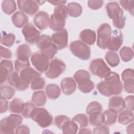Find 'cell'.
I'll use <instances>...</instances> for the list:
<instances>
[{
	"mask_svg": "<svg viewBox=\"0 0 134 134\" xmlns=\"http://www.w3.org/2000/svg\"><path fill=\"white\" fill-rule=\"evenodd\" d=\"M104 2L103 1H100V0H96V1H88L87 2V4L88 7L94 10L98 9L100 8L103 5Z\"/></svg>",
	"mask_w": 134,
	"mask_h": 134,
	"instance_id": "f907efd6",
	"label": "cell"
},
{
	"mask_svg": "<svg viewBox=\"0 0 134 134\" xmlns=\"http://www.w3.org/2000/svg\"><path fill=\"white\" fill-rule=\"evenodd\" d=\"M82 41L87 44L92 45L96 41V32L94 30L86 29L82 30L80 35Z\"/></svg>",
	"mask_w": 134,
	"mask_h": 134,
	"instance_id": "cb8c5ba5",
	"label": "cell"
},
{
	"mask_svg": "<svg viewBox=\"0 0 134 134\" xmlns=\"http://www.w3.org/2000/svg\"><path fill=\"white\" fill-rule=\"evenodd\" d=\"M90 68L93 75L101 79H105L111 73L110 68L106 65L104 61L100 58L93 60L91 63Z\"/></svg>",
	"mask_w": 134,
	"mask_h": 134,
	"instance_id": "8992f818",
	"label": "cell"
},
{
	"mask_svg": "<svg viewBox=\"0 0 134 134\" xmlns=\"http://www.w3.org/2000/svg\"><path fill=\"white\" fill-rule=\"evenodd\" d=\"M34 23L38 29L41 30H44L49 25L50 17L49 14L46 12L40 11L35 16Z\"/></svg>",
	"mask_w": 134,
	"mask_h": 134,
	"instance_id": "2e32d148",
	"label": "cell"
},
{
	"mask_svg": "<svg viewBox=\"0 0 134 134\" xmlns=\"http://www.w3.org/2000/svg\"><path fill=\"white\" fill-rule=\"evenodd\" d=\"M109 130L108 128L104 125L97 126L94 129L93 133H109Z\"/></svg>",
	"mask_w": 134,
	"mask_h": 134,
	"instance_id": "f5cc1de1",
	"label": "cell"
},
{
	"mask_svg": "<svg viewBox=\"0 0 134 134\" xmlns=\"http://www.w3.org/2000/svg\"><path fill=\"white\" fill-rule=\"evenodd\" d=\"M23 121L21 116L17 114H10L8 117L2 119L0 122V133H14V129L19 126Z\"/></svg>",
	"mask_w": 134,
	"mask_h": 134,
	"instance_id": "3957f363",
	"label": "cell"
},
{
	"mask_svg": "<svg viewBox=\"0 0 134 134\" xmlns=\"http://www.w3.org/2000/svg\"><path fill=\"white\" fill-rule=\"evenodd\" d=\"M70 48L72 53L83 60H88L91 56V49L86 43L80 40L72 42Z\"/></svg>",
	"mask_w": 134,
	"mask_h": 134,
	"instance_id": "5b68a950",
	"label": "cell"
},
{
	"mask_svg": "<svg viewBox=\"0 0 134 134\" xmlns=\"http://www.w3.org/2000/svg\"><path fill=\"white\" fill-rule=\"evenodd\" d=\"M65 68L66 65L62 60L55 58L49 62V67L45 74L47 77L54 79L59 77L65 71Z\"/></svg>",
	"mask_w": 134,
	"mask_h": 134,
	"instance_id": "52a82bcc",
	"label": "cell"
},
{
	"mask_svg": "<svg viewBox=\"0 0 134 134\" xmlns=\"http://www.w3.org/2000/svg\"><path fill=\"white\" fill-rule=\"evenodd\" d=\"M105 59L109 65L112 67L117 66L120 62L118 55L114 51L107 52L105 55Z\"/></svg>",
	"mask_w": 134,
	"mask_h": 134,
	"instance_id": "836d02e7",
	"label": "cell"
},
{
	"mask_svg": "<svg viewBox=\"0 0 134 134\" xmlns=\"http://www.w3.org/2000/svg\"><path fill=\"white\" fill-rule=\"evenodd\" d=\"M106 8L107 15L111 19L116 18L121 13H123L122 10L120 8L119 4L116 2H111L107 3Z\"/></svg>",
	"mask_w": 134,
	"mask_h": 134,
	"instance_id": "7402d4cb",
	"label": "cell"
},
{
	"mask_svg": "<svg viewBox=\"0 0 134 134\" xmlns=\"http://www.w3.org/2000/svg\"><path fill=\"white\" fill-rule=\"evenodd\" d=\"M46 93L49 98L54 99L58 98L61 94L59 86L55 84H49L46 87Z\"/></svg>",
	"mask_w": 134,
	"mask_h": 134,
	"instance_id": "d4e9b609",
	"label": "cell"
},
{
	"mask_svg": "<svg viewBox=\"0 0 134 134\" xmlns=\"http://www.w3.org/2000/svg\"><path fill=\"white\" fill-rule=\"evenodd\" d=\"M25 40L29 43H36L40 37V32L31 23H28L22 29Z\"/></svg>",
	"mask_w": 134,
	"mask_h": 134,
	"instance_id": "30bf717a",
	"label": "cell"
},
{
	"mask_svg": "<svg viewBox=\"0 0 134 134\" xmlns=\"http://www.w3.org/2000/svg\"><path fill=\"white\" fill-rule=\"evenodd\" d=\"M72 120L78 122L80 124V127L82 128L86 127L88 124V120L87 116L83 114L76 115L73 117Z\"/></svg>",
	"mask_w": 134,
	"mask_h": 134,
	"instance_id": "b9f144b4",
	"label": "cell"
},
{
	"mask_svg": "<svg viewBox=\"0 0 134 134\" xmlns=\"http://www.w3.org/2000/svg\"><path fill=\"white\" fill-rule=\"evenodd\" d=\"M125 19L123 13H122L116 18L113 19V24L116 28L119 29H122L125 27Z\"/></svg>",
	"mask_w": 134,
	"mask_h": 134,
	"instance_id": "ee69618b",
	"label": "cell"
},
{
	"mask_svg": "<svg viewBox=\"0 0 134 134\" xmlns=\"http://www.w3.org/2000/svg\"><path fill=\"white\" fill-rule=\"evenodd\" d=\"M7 82L12 87L16 88L18 91H24L26 90L28 87L25 85L21 80L18 72L13 71L11 73L8 78Z\"/></svg>",
	"mask_w": 134,
	"mask_h": 134,
	"instance_id": "ac0fdd59",
	"label": "cell"
},
{
	"mask_svg": "<svg viewBox=\"0 0 134 134\" xmlns=\"http://www.w3.org/2000/svg\"><path fill=\"white\" fill-rule=\"evenodd\" d=\"M74 80L77 84H81L91 79L90 73L86 70H80L77 71L74 74Z\"/></svg>",
	"mask_w": 134,
	"mask_h": 134,
	"instance_id": "1f68e13d",
	"label": "cell"
},
{
	"mask_svg": "<svg viewBox=\"0 0 134 134\" xmlns=\"http://www.w3.org/2000/svg\"><path fill=\"white\" fill-rule=\"evenodd\" d=\"M14 66L12 61L8 60H3L0 65V81L3 84L6 80L9 75L13 72Z\"/></svg>",
	"mask_w": 134,
	"mask_h": 134,
	"instance_id": "e0dca14e",
	"label": "cell"
},
{
	"mask_svg": "<svg viewBox=\"0 0 134 134\" xmlns=\"http://www.w3.org/2000/svg\"><path fill=\"white\" fill-rule=\"evenodd\" d=\"M31 54V52L29 46L26 44H23L17 48L16 50V56L17 59L23 61H29V59Z\"/></svg>",
	"mask_w": 134,
	"mask_h": 134,
	"instance_id": "603a6c76",
	"label": "cell"
},
{
	"mask_svg": "<svg viewBox=\"0 0 134 134\" xmlns=\"http://www.w3.org/2000/svg\"><path fill=\"white\" fill-rule=\"evenodd\" d=\"M1 97L6 99H10L15 94V90L12 87L8 85H3L1 86Z\"/></svg>",
	"mask_w": 134,
	"mask_h": 134,
	"instance_id": "8d00e7d4",
	"label": "cell"
},
{
	"mask_svg": "<svg viewBox=\"0 0 134 134\" xmlns=\"http://www.w3.org/2000/svg\"><path fill=\"white\" fill-rule=\"evenodd\" d=\"M45 84L46 82L44 79L40 76L34 80L30 84V87L32 90H40L44 87Z\"/></svg>",
	"mask_w": 134,
	"mask_h": 134,
	"instance_id": "7bdbcfd3",
	"label": "cell"
},
{
	"mask_svg": "<svg viewBox=\"0 0 134 134\" xmlns=\"http://www.w3.org/2000/svg\"><path fill=\"white\" fill-rule=\"evenodd\" d=\"M63 93L66 95L73 94L76 88V83L72 77H68L63 79L60 83Z\"/></svg>",
	"mask_w": 134,
	"mask_h": 134,
	"instance_id": "d6986e66",
	"label": "cell"
},
{
	"mask_svg": "<svg viewBox=\"0 0 134 134\" xmlns=\"http://www.w3.org/2000/svg\"><path fill=\"white\" fill-rule=\"evenodd\" d=\"M119 3L123 8L128 10L132 15H133L134 8L133 1H119Z\"/></svg>",
	"mask_w": 134,
	"mask_h": 134,
	"instance_id": "bcb514c9",
	"label": "cell"
},
{
	"mask_svg": "<svg viewBox=\"0 0 134 134\" xmlns=\"http://www.w3.org/2000/svg\"><path fill=\"white\" fill-rule=\"evenodd\" d=\"M12 21L14 25L17 28H21L27 24L28 16L21 11H17L12 16Z\"/></svg>",
	"mask_w": 134,
	"mask_h": 134,
	"instance_id": "44dd1931",
	"label": "cell"
},
{
	"mask_svg": "<svg viewBox=\"0 0 134 134\" xmlns=\"http://www.w3.org/2000/svg\"><path fill=\"white\" fill-rule=\"evenodd\" d=\"M95 87V84L91 80H88L84 83L79 84L78 88L79 89L84 93H90L92 91Z\"/></svg>",
	"mask_w": 134,
	"mask_h": 134,
	"instance_id": "f35d334b",
	"label": "cell"
},
{
	"mask_svg": "<svg viewBox=\"0 0 134 134\" xmlns=\"http://www.w3.org/2000/svg\"><path fill=\"white\" fill-rule=\"evenodd\" d=\"M102 110V107L100 103L97 102H91L86 107V113L90 115L96 112H101Z\"/></svg>",
	"mask_w": 134,
	"mask_h": 134,
	"instance_id": "ab89813d",
	"label": "cell"
},
{
	"mask_svg": "<svg viewBox=\"0 0 134 134\" xmlns=\"http://www.w3.org/2000/svg\"><path fill=\"white\" fill-rule=\"evenodd\" d=\"M123 36L121 31L115 30L113 31V35L110 36L106 48L111 51H116L119 50L122 44Z\"/></svg>",
	"mask_w": 134,
	"mask_h": 134,
	"instance_id": "4fadbf2b",
	"label": "cell"
},
{
	"mask_svg": "<svg viewBox=\"0 0 134 134\" xmlns=\"http://www.w3.org/2000/svg\"><path fill=\"white\" fill-rule=\"evenodd\" d=\"M119 54L121 59L125 62H128L132 60L133 57L132 49L128 47H123L119 51Z\"/></svg>",
	"mask_w": 134,
	"mask_h": 134,
	"instance_id": "d590c367",
	"label": "cell"
},
{
	"mask_svg": "<svg viewBox=\"0 0 134 134\" xmlns=\"http://www.w3.org/2000/svg\"><path fill=\"white\" fill-rule=\"evenodd\" d=\"M17 5L19 9L22 12L25 13L29 15H33L35 14L39 10V5L37 1H18Z\"/></svg>",
	"mask_w": 134,
	"mask_h": 134,
	"instance_id": "8fae6325",
	"label": "cell"
},
{
	"mask_svg": "<svg viewBox=\"0 0 134 134\" xmlns=\"http://www.w3.org/2000/svg\"><path fill=\"white\" fill-rule=\"evenodd\" d=\"M30 118L42 128L50 126L53 122L52 116L44 108L35 107L31 112Z\"/></svg>",
	"mask_w": 134,
	"mask_h": 134,
	"instance_id": "277c9868",
	"label": "cell"
},
{
	"mask_svg": "<svg viewBox=\"0 0 134 134\" xmlns=\"http://www.w3.org/2000/svg\"><path fill=\"white\" fill-rule=\"evenodd\" d=\"M89 122L93 126H99L104 124V117L101 112H96L90 115Z\"/></svg>",
	"mask_w": 134,
	"mask_h": 134,
	"instance_id": "f546056e",
	"label": "cell"
},
{
	"mask_svg": "<svg viewBox=\"0 0 134 134\" xmlns=\"http://www.w3.org/2000/svg\"><path fill=\"white\" fill-rule=\"evenodd\" d=\"M121 77L124 82L126 80L134 79L133 70L131 69H125L121 74Z\"/></svg>",
	"mask_w": 134,
	"mask_h": 134,
	"instance_id": "681fc988",
	"label": "cell"
},
{
	"mask_svg": "<svg viewBox=\"0 0 134 134\" xmlns=\"http://www.w3.org/2000/svg\"><path fill=\"white\" fill-rule=\"evenodd\" d=\"M111 35V29L110 25L107 23L102 24L97 29V46L101 49H105Z\"/></svg>",
	"mask_w": 134,
	"mask_h": 134,
	"instance_id": "ba28073f",
	"label": "cell"
},
{
	"mask_svg": "<svg viewBox=\"0 0 134 134\" xmlns=\"http://www.w3.org/2000/svg\"><path fill=\"white\" fill-rule=\"evenodd\" d=\"M1 55L2 58L6 59H10L12 57L10 50L2 46H1Z\"/></svg>",
	"mask_w": 134,
	"mask_h": 134,
	"instance_id": "db71d44e",
	"label": "cell"
},
{
	"mask_svg": "<svg viewBox=\"0 0 134 134\" xmlns=\"http://www.w3.org/2000/svg\"><path fill=\"white\" fill-rule=\"evenodd\" d=\"M32 101L37 106H44L47 101V98L43 91L35 92L32 96Z\"/></svg>",
	"mask_w": 134,
	"mask_h": 134,
	"instance_id": "83f0119b",
	"label": "cell"
},
{
	"mask_svg": "<svg viewBox=\"0 0 134 134\" xmlns=\"http://www.w3.org/2000/svg\"><path fill=\"white\" fill-rule=\"evenodd\" d=\"M35 108V105L31 102H27L24 104L21 114L25 118H30L31 112Z\"/></svg>",
	"mask_w": 134,
	"mask_h": 134,
	"instance_id": "60d3db41",
	"label": "cell"
},
{
	"mask_svg": "<svg viewBox=\"0 0 134 134\" xmlns=\"http://www.w3.org/2000/svg\"><path fill=\"white\" fill-rule=\"evenodd\" d=\"M133 121V114L132 110L126 109L122 111L118 117V121L122 125H127Z\"/></svg>",
	"mask_w": 134,
	"mask_h": 134,
	"instance_id": "484cf974",
	"label": "cell"
},
{
	"mask_svg": "<svg viewBox=\"0 0 134 134\" xmlns=\"http://www.w3.org/2000/svg\"><path fill=\"white\" fill-rule=\"evenodd\" d=\"M8 109V102L6 98L1 97V108L0 113L1 114L5 113Z\"/></svg>",
	"mask_w": 134,
	"mask_h": 134,
	"instance_id": "9f6ffc18",
	"label": "cell"
},
{
	"mask_svg": "<svg viewBox=\"0 0 134 134\" xmlns=\"http://www.w3.org/2000/svg\"><path fill=\"white\" fill-rule=\"evenodd\" d=\"M108 108L117 113L121 111L125 108V101L122 97L120 96L111 97L108 103Z\"/></svg>",
	"mask_w": 134,
	"mask_h": 134,
	"instance_id": "ffe728a7",
	"label": "cell"
},
{
	"mask_svg": "<svg viewBox=\"0 0 134 134\" xmlns=\"http://www.w3.org/2000/svg\"><path fill=\"white\" fill-rule=\"evenodd\" d=\"M23 100L18 98H15L9 103V109L11 113H21L24 106Z\"/></svg>",
	"mask_w": 134,
	"mask_h": 134,
	"instance_id": "f1b7e54d",
	"label": "cell"
},
{
	"mask_svg": "<svg viewBox=\"0 0 134 134\" xmlns=\"http://www.w3.org/2000/svg\"><path fill=\"white\" fill-rule=\"evenodd\" d=\"M70 120L68 117L65 115H59L54 119V124L59 128L61 129L63 125Z\"/></svg>",
	"mask_w": 134,
	"mask_h": 134,
	"instance_id": "7dc6e473",
	"label": "cell"
},
{
	"mask_svg": "<svg viewBox=\"0 0 134 134\" xmlns=\"http://www.w3.org/2000/svg\"><path fill=\"white\" fill-rule=\"evenodd\" d=\"M30 66L29 61H23L19 59H16L15 61V69L17 72H20L23 69L28 68Z\"/></svg>",
	"mask_w": 134,
	"mask_h": 134,
	"instance_id": "f6af8a7d",
	"label": "cell"
},
{
	"mask_svg": "<svg viewBox=\"0 0 134 134\" xmlns=\"http://www.w3.org/2000/svg\"><path fill=\"white\" fill-rule=\"evenodd\" d=\"M49 3L52 4L53 5H62L66 3V1H48Z\"/></svg>",
	"mask_w": 134,
	"mask_h": 134,
	"instance_id": "6f0895ef",
	"label": "cell"
},
{
	"mask_svg": "<svg viewBox=\"0 0 134 134\" xmlns=\"http://www.w3.org/2000/svg\"><path fill=\"white\" fill-rule=\"evenodd\" d=\"M91 133L92 132L90 130V129L85 128L84 127L83 128H81L79 131V133Z\"/></svg>",
	"mask_w": 134,
	"mask_h": 134,
	"instance_id": "91938a15",
	"label": "cell"
},
{
	"mask_svg": "<svg viewBox=\"0 0 134 134\" xmlns=\"http://www.w3.org/2000/svg\"><path fill=\"white\" fill-rule=\"evenodd\" d=\"M15 40V36L13 33L4 34L1 38V44L10 47L13 45Z\"/></svg>",
	"mask_w": 134,
	"mask_h": 134,
	"instance_id": "74e56055",
	"label": "cell"
},
{
	"mask_svg": "<svg viewBox=\"0 0 134 134\" xmlns=\"http://www.w3.org/2000/svg\"><path fill=\"white\" fill-rule=\"evenodd\" d=\"M37 47L40 49V52L49 58L52 59L58 51V48L52 42L51 37L48 35L40 36L36 42Z\"/></svg>",
	"mask_w": 134,
	"mask_h": 134,
	"instance_id": "7a4b0ae2",
	"label": "cell"
},
{
	"mask_svg": "<svg viewBox=\"0 0 134 134\" xmlns=\"http://www.w3.org/2000/svg\"><path fill=\"white\" fill-rule=\"evenodd\" d=\"M68 14L71 17H77L82 13V7L79 3L76 2L69 3L68 4Z\"/></svg>",
	"mask_w": 134,
	"mask_h": 134,
	"instance_id": "4316f807",
	"label": "cell"
},
{
	"mask_svg": "<svg viewBox=\"0 0 134 134\" xmlns=\"http://www.w3.org/2000/svg\"><path fill=\"white\" fill-rule=\"evenodd\" d=\"M2 8L5 14L10 15L16 10L17 7L14 1L6 0L3 1L2 4Z\"/></svg>",
	"mask_w": 134,
	"mask_h": 134,
	"instance_id": "d6a6232c",
	"label": "cell"
},
{
	"mask_svg": "<svg viewBox=\"0 0 134 134\" xmlns=\"http://www.w3.org/2000/svg\"><path fill=\"white\" fill-rule=\"evenodd\" d=\"M127 131L128 133H133V124L132 122L127 127Z\"/></svg>",
	"mask_w": 134,
	"mask_h": 134,
	"instance_id": "680465c9",
	"label": "cell"
},
{
	"mask_svg": "<svg viewBox=\"0 0 134 134\" xmlns=\"http://www.w3.org/2000/svg\"><path fill=\"white\" fill-rule=\"evenodd\" d=\"M124 88L128 93H133L134 92V79L126 80L124 82Z\"/></svg>",
	"mask_w": 134,
	"mask_h": 134,
	"instance_id": "c3c4849f",
	"label": "cell"
},
{
	"mask_svg": "<svg viewBox=\"0 0 134 134\" xmlns=\"http://www.w3.org/2000/svg\"><path fill=\"white\" fill-rule=\"evenodd\" d=\"M62 132L64 133L75 134L77 132L78 127L74 121H68L61 128Z\"/></svg>",
	"mask_w": 134,
	"mask_h": 134,
	"instance_id": "e575fe53",
	"label": "cell"
},
{
	"mask_svg": "<svg viewBox=\"0 0 134 134\" xmlns=\"http://www.w3.org/2000/svg\"><path fill=\"white\" fill-rule=\"evenodd\" d=\"M16 133H29L30 129L29 127L25 125L18 126L15 130Z\"/></svg>",
	"mask_w": 134,
	"mask_h": 134,
	"instance_id": "11a10c76",
	"label": "cell"
},
{
	"mask_svg": "<svg viewBox=\"0 0 134 134\" xmlns=\"http://www.w3.org/2000/svg\"><path fill=\"white\" fill-rule=\"evenodd\" d=\"M125 107L127 109L133 110V96L130 95L127 96L125 100Z\"/></svg>",
	"mask_w": 134,
	"mask_h": 134,
	"instance_id": "816d5d0a",
	"label": "cell"
},
{
	"mask_svg": "<svg viewBox=\"0 0 134 134\" xmlns=\"http://www.w3.org/2000/svg\"><path fill=\"white\" fill-rule=\"evenodd\" d=\"M67 17L58 13L53 12L50 18L49 27L53 31H60L64 29L65 25V19Z\"/></svg>",
	"mask_w": 134,
	"mask_h": 134,
	"instance_id": "5bb4252c",
	"label": "cell"
},
{
	"mask_svg": "<svg viewBox=\"0 0 134 134\" xmlns=\"http://www.w3.org/2000/svg\"><path fill=\"white\" fill-rule=\"evenodd\" d=\"M19 76L23 83L29 87V84H31L34 80L40 76V74L32 68L28 67L21 70L20 72Z\"/></svg>",
	"mask_w": 134,
	"mask_h": 134,
	"instance_id": "9a60e30c",
	"label": "cell"
},
{
	"mask_svg": "<svg viewBox=\"0 0 134 134\" xmlns=\"http://www.w3.org/2000/svg\"><path fill=\"white\" fill-rule=\"evenodd\" d=\"M104 117V124L108 126L114 124L117 119V113L114 110L109 109L105 110L103 113Z\"/></svg>",
	"mask_w": 134,
	"mask_h": 134,
	"instance_id": "4dcf8cb0",
	"label": "cell"
},
{
	"mask_svg": "<svg viewBox=\"0 0 134 134\" xmlns=\"http://www.w3.org/2000/svg\"><path fill=\"white\" fill-rule=\"evenodd\" d=\"M52 42L56 46L58 49L61 50L68 45V34L65 29L53 33L51 36Z\"/></svg>",
	"mask_w": 134,
	"mask_h": 134,
	"instance_id": "7c38bea8",
	"label": "cell"
},
{
	"mask_svg": "<svg viewBox=\"0 0 134 134\" xmlns=\"http://www.w3.org/2000/svg\"><path fill=\"white\" fill-rule=\"evenodd\" d=\"M97 88L101 94L108 97L120 94L122 91L123 86L119 75L115 72H111L104 81L98 83Z\"/></svg>",
	"mask_w": 134,
	"mask_h": 134,
	"instance_id": "6da1fadb",
	"label": "cell"
},
{
	"mask_svg": "<svg viewBox=\"0 0 134 134\" xmlns=\"http://www.w3.org/2000/svg\"><path fill=\"white\" fill-rule=\"evenodd\" d=\"M31 62L34 66L40 73L46 72L49 64V59L40 52H35L32 54Z\"/></svg>",
	"mask_w": 134,
	"mask_h": 134,
	"instance_id": "9c48e42d",
	"label": "cell"
},
{
	"mask_svg": "<svg viewBox=\"0 0 134 134\" xmlns=\"http://www.w3.org/2000/svg\"><path fill=\"white\" fill-rule=\"evenodd\" d=\"M37 3H38V4H39V5H42L43 3H44L45 2L44 1H37Z\"/></svg>",
	"mask_w": 134,
	"mask_h": 134,
	"instance_id": "94428289",
	"label": "cell"
}]
</instances>
